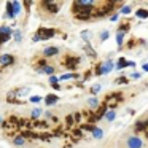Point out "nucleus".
<instances>
[{
  "label": "nucleus",
  "mask_w": 148,
  "mask_h": 148,
  "mask_svg": "<svg viewBox=\"0 0 148 148\" xmlns=\"http://www.w3.org/2000/svg\"><path fill=\"white\" fill-rule=\"evenodd\" d=\"M21 8H23V5L19 2H8L7 3V18L14 19L21 13Z\"/></svg>",
  "instance_id": "1"
},
{
  "label": "nucleus",
  "mask_w": 148,
  "mask_h": 148,
  "mask_svg": "<svg viewBox=\"0 0 148 148\" xmlns=\"http://www.w3.org/2000/svg\"><path fill=\"white\" fill-rule=\"evenodd\" d=\"M56 35V30L54 29H45V27H40L38 32L35 34L34 37V42H38V40H48V38H53Z\"/></svg>",
  "instance_id": "2"
},
{
  "label": "nucleus",
  "mask_w": 148,
  "mask_h": 148,
  "mask_svg": "<svg viewBox=\"0 0 148 148\" xmlns=\"http://www.w3.org/2000/svg\"><path fill=\"white\" fill-rule=\"evenodd\" d=\"M124 147L126 148H143V140L138 138L137 135H129L124 140Z\"/></svg>",
  "instance_id": "3"
},
{
  "label": "nucleus",
  "mask_w": 148,
  "mask_h": 148,
  "mask_svg": "<svg viewBox=\"0 0 148 148\" xmlns=\"http://www.w3.org/2000/svg\"><path fill=\"white\" fill-rule=\"evenodd\" d=\"M13 62H14V58L11 54H0V65L7 67V65H11Z\"/></svg>",
  "instance_id": "4"
},
{
  "label": "nucleus",
  "mask_w": 148,
  "mask_h": 148,
  "mask_svg": "<svg viewBox=\"0 0 148 148\" xmlns=\"http://www.w3.org/2000/svg\"><path fill=\"white\" fill-rule=\"evenodd\" d=\"M42 5L48 8V11H49V13H53V14L58 13V11H59V7H61V3H54V2H43Z\"/></svg>",
  "instance_id": "5"
},
{
  "label": "nucleus",
  "mask_w": 148,
  "mask_h": 148,
  "mask_svg": "<svg viewBox=\"0 0 148 148\" xmlns=\"http://www.w3.org/2000/svg\"><path fill=\"white\" fill-rule=\"evenodd\" d=\"M112 69H113V62H105V64H103L102 65V67H99V69H97V70H96V75H102V73H108V72L110 70H112Z\"/></svg>",
  "instance_id": "6"
},
{
  "label": "nucleus",
  "mask_w": 148,
  "mask_h": 148,
  "mask_svg": "<svg viewBox=\"0 0 148 148\" xmlns=\"http://www.w3.org/2000/svg\"><path fill=\"white\" fill-rule=\"evenodd\" d=\"M78 62H80V59H78V58H70V56H69V58H65L64 65L67 69H75L78 65Z\"/></svg>",
  "instance_id": "7"
},
{
  "label": "nucleus",
  "mask_w": 148,
  "mask_h": 148,
  "mask_svg": "<svg viewBox=\"0 0 148 148\" xmlns=\"http://www.w3.org/2000/svg\"><path fill=\"white\" fill-rule=\"evenodd\" d=\"M56 54H59V48H56V46H48V48L43 49V56H46V58L56 56Z\"/></svg>",
  "instance_id": "8"
},
{
  "label": "nucleus",
  "mask_w": 148,
  "mask_h": 148,
  "mask_svg": "<svg viewBox=\"0 0 148 148\" xmlns=\"http://www.w3.org/2000/svg\"><path fill=\"white\" fill-rule=\"evenodd\" d=\"M135 131H147L148 129V119H140V121H137L135 123Z\"/></svg>",
  "instance_id": "9"
},
{
  "label": "nucleus",
  "mask_w": 148,
  "mask_h": 148,
  "mask_svg": "<svg viewBox=\"0 0 148 148\" xmlns=\"http://www.w3.org/2000/svg\"><path fill=\"white\" fill-rule=\"evenodd\" d=\"M58 100H59V97L54 96V94H48V96L45 97V103H46V105H54Z\"/></svg>",
  "instance_id": "10"
},
{
  "label": "nucleus",
  "mask_w": 148,
  "mask_h": 148,
  "mask_svg": "<svg viewBox=\"0 0 148 148\" xmlns=\"http://www.w3.org/2000/svg\"><path fill=\"white\" fill-rule=\"evenodd\" d=\"M13 145H16V147H23V145H26V138H24V135L14 137L13 138Z\"/></svg>",
  "instance_id": "11"
},
{
  "label": "nucleus",
  "mask_w": 148,
  "mask_h": 148,
  "mask_svg": "<svg viewBox=\"0 0 148 148\" xmlns=\"http://www.w3.org/2000/svg\"><path fill=\"white\" fill-rule=\"evenodd\" d=\"M0 34H3V35H13V29L10 26H0Z\"/></svg>",
  "instance_id": "12"
},
{
  "label": "nucleus",
  "mask_w": 148,
  "mask_h": 148,
  "mask_svg": "<svg viewBox=\"0 0 148 148\" xmlns=\"http://www.w3.org/2000/svg\"><path fill=\"white\" fill-rule=\"evenodd\" d=\"M88 105H89L91 108H97V105H99V100H97L96 97H91V99L88 100Z\"/></svg>",
  "instance_id": "13"
},
{
  "label": "nucleus",
  "mask_w": 148,
  "mask_h": 148,
  "mask_svg": "<svg viewBox=\"0 0 148 148\" xmlns=\"http://www.w3.org/2000/svg\"><path fill=\"white\" fill-rule=\"evenodd\" d=\"M13 37H14V40H16L18 43H21V42H23V32H21L19 29H18V30H14Z\"/></svg>",
  "instance_id": "14"
},
{
  "label": "nucleus",
  "mask_w": 148,
  "mask_h": 148,
  "mask_svg": "<svg viewBox=\"0 0 148 148\" xmlns=\"http://www.w3.org/2000/svg\"><path fill=\"white\" fill-rule=\"evenodd\" d=\"M115 116H116L115 110H110V112H107V115H105V119H107V121H113V119H115Z\"/></svg>",
  "instance_id": "15"
},
{
  "label": "nucleus",
  "mask_w": 148,
  "mask_h": 148,
  "mask_svg": "<svg viewBox=\"0 0 148 148\" xmlns=\"http://www.w3.org/2000/svg\"><path fill=\"white\" fill-rule=\"evenodd\" d=\"M42 110L40 108H34L32 112H30V116H32V118H40V116H42Z\"/></svg>",
  "instance_id": "16"
},
{
  "label": "nucleus",
  "mask_w": 148,
  "mask_h": 148,
  "mask_svg": "<svg viewBox=\"0 0 148 148\" xmlns=\"http://www.w3.org/2000/svg\"><path fill=\"white\" fill-rule=\"evenodd\" d=\"M123 40H124V32H118L116 34V43H118L119 46L123 45Z\"/></svg>",
  "instance_id": "17"
},
{
  "label": "nucleus",
  "mask_w": 148,
  "mask_h": 148,
  "mask_svg": "<svg viewBox=\"0 0 148 148\" xmlns=\"http://www.w3.org/2000/svg\"><path fill=\"white\" fill-rule=\"evenodd\" d=\"M102 134H103V132L100 131L99 127H96V129L92 131V137H94V138H102Z\"/></svg>",
  "instance_id": "18"
},
{
  "label": "nucleus",
  "mask_w": 148,
  "mask_h": 148,
  "mask_svg": "<svg viewBox=\"0 0 148 148\" xmlns=\"http://www.w3.org/2000/svg\"><path fill=\"white\" fill-rule=\"evenodd\" d=\"M137 16L138 18H148V10H143V8H142V10H138L137 11Z\"/></svg>",
  "instance_id": "19"
},
{
  "label": "nucleus",
  "mask_w": 148,
  "mask_h": 148,
  "mask_svg": "<svg viewBox=\"0 0 148 148\" xmlns=\"http://www.w3.org/2000/svg\"><path fill=\"white\" fill-rule=\"evenodd\" d=\"M131 29V24L129 23H123V26L119 27V32H126V30H129Z\"/></svg>",
  "instance_id": "20"
},
{
  "label": "nucleus",
  "mask_w": 148,
  "mask_h": 148,
  "mask_svg": "<svg viewBox=\"0 0 148 148\" xmlns=\"http://www.w3.org/2000/svg\"><path fill=\"white\" fill-rule=\"evenodd\" d=\"M10 38H11V35H3V34H0V45L5 43V42H8Z\"/></svg>",
  "instance_id": "21"
},
{
  "label": "nucleus",
  "mask_w": 148,
  "mask_h": 148,
  "mask_svg": "<svg viewBox=\"0 0 148 148\" xmlns=\"http://www.w3.org/2000/svg\"><path fill=\"white\" fill-rule=\"evenodd\" d=\"M40 100H42V97H40V96H32V97H30V102H32V103H38Z\"/></svg>",
  "instance_id": "22"
},
{
  "label": "nucleus",
  "mask_w": 148,
  "mask_h": 148,
  "mask_svg": "<svg viewBox=\"0 0 148 148\" xmlns=\"http://www.w3.org/2000/svg\"><path fill=\"white\" fill-rule=\"evenodd\" d=\"M58 81H59L58 77H54V75H53V77H49V83H51L53 86H54V84H58Z\"/></svg>",
  "instance_id": "23"
},
{
  "label": "nucleus",
  "mask_w": 148,
  "mask_h": 148,
  "mask_svg": "<svg viewBox=\"0 0 148 148\" xmlns=\"http://www.w3.org/2000/svg\"><path fill=\"white\" fill-rule=\"evenodd\" d=\"M99 91H100V86H99V84H96V86H92V88H91V92H92V94L99 92Z\"/></svg>",
  "instance_id": "24"
},
{
  "label": "nucleus",
  "mask_w": 148,
  "mask_h": 148,
  "mask_svg": "<svg viewBox=\"0 0 148 148\" xmlns=\"http://www.w3.org/2000/svg\"><path fill=\"white\" fill-rule=\"evenodd\" d=\"M86 51H88V54H89V56H92V58H96V53H94L92 49H91V46H86Z\"/></svg>",
  "instance_id": "25"
},
{
  "label": "nucleus",
  "mask_w": 148,
  "mask_h": 148,
  "mask_svg": "<svg viewBox=\"0 0 148 148\" xmlns=\"http://www.w3.org/2000/svg\"><path fill=\"white\" fill-rule=\"evenodd\" d=\"M121 13H123V14H129V13H131V7H124V8L121 10Z\"/></svg>",
  "instance_id": "26"
},
{
  "label": "nucleus",
  "mask_w": 148,
  "mask_h": 148,
  "mask_svg": "<svg viewBox=\"0 0 148 148\" xmlns=\"http://www.w3.org/2000/svg\"><path fill=\"white\" fill-rule=\"evenodd\" d=\"M107 38H108V32L105 30V32L100 34V40H107Z\"/></svg>",
  "instance_id": "27"
},
{
  "label": "nucleus",
  "mask_w": 148,
  "mask_h": 148,
  "mask_svg": "<svg viewBox=\"0 0 148 148\" xmlns=\"http://www.w3.org/2000/svg\"><path fill=\"white\" fill-rule=\"evenodd\" d=\"M89 35H91L89 32H81V37H83L84 40H89Z\"/></svg>",
  "instance_id": "28"
},
{
  "label": "nucleus",
  "mask_w": 148,
  "mask_h": 148,
  "mask_svg": "<svg viewBox=\"0 0 148 148\" xmlns=\"http://www.w3.org/2000/svg\"><path fill=\"white\" fill-rule=\"evenodd\" d=\"M126 81H127V80H126L124 77H121V78H116V81H115V83H126Z\"/></svg>",
  "instance_id": "29"
},
{
  "label": "nucleus",
  "mask_w": 148,
  "mask_h": 148,
  "mask_svg": "<svg viewBox=\"0 0 148 148\" xmlns=\"http://www.w3.org/2000/svg\"><path fill=\"white\" fill-rule=\"evenodd\" d=\"M132 78H135V80H137V78H140V73H132Z\"/></svg>",
  "instance_id": "30"
},
{
  "label": "nucleus",
  "mask_w": 148,
  "mask_h": 148,
  "mask_svg": "<svg viewBox=\"0 0 148 148\" xmlns=\"http://www.w3.org/2000/svg\"><path fill=\"white\" fill-rule=\"evenodd\" d=\"M75 119H77V121H80V119H81V115H80V113H77V115H75Z\"/></svg>",
  "instance_id": "31"
},
{
  "label": "nucleus",
  "mask_w": 148,
  "mask_h": 148,
  "mask_svg": "<svg viewBox=\"0 0 148 148\" xmlns=\"http://www.w3.org/2000/svg\"><path fill=\"white\" fill-rule=\"evenodd\" d=\"M67 123H69V124H72V123H73V118H72V116H69V118H67Z\"/></svg>",
  "instance_id": "32"
},
{
  "label": "nucleus",
  "mask_w": 148,
  "mask_h": 148,
  "mask_svg": "<svg viewBox=\"0 0 148 148\" xmlns=\"http://www.w3.org/2000/svg\"><path fill=\"white\" fill-rule=\"evenodd\" d=\"M143 70H145V72H148V64H145V65H143Z\"/></svg>",
  "instance_id": "33"
},
{
  "label": "nucleus",
  "mask_w": 148,
  "mask_h": 148,
  "mask_svg": "<svg viewBox=\"0 0 148 148\" xmlns=\"http://www.w3.org/2000/svg\"><path fill=\"white\" fill-rule=\"evenodd\" d=\"M0 124H3V118L2 116H0Z\"/></svg>",
  "instance_id": "34"
},
{
  "label": "nucleus",
  "mask_w": 148,
  "mask_h": 148,
  "mask_svg": "<svg viewBox=\"0 0 148 148\" xmlns=\"http://www.w3.org/2000/svg\"><path fill=\"white\" fill-rule=\"evenodd\" d=\"M145 135H147V138H148V129H147V131H145Z\"/></svg>",
  "instance_id": "35"
}]
</instances>
